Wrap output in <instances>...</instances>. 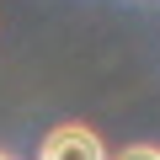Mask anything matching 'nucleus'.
<instances>
[{
  "mask_svg": "<svg viewBox=\"0 0 160 160\" xmlns=\"http://www.w3.org/2000/svg\"><path fill=\"white\" fill-rule=\"evenodd\" d=\"M0 160H11V155H0Z\"/></svg>",
  "mask_w": 160,
  "mask_h": 160,
  "instance_id": "7ed1b4c3",
  "label": "nucleus"
},
{
  "mask_svg": "<svg viewBox=\"0 0 160 160\" xmlns=\"http://www.w3.org/2000/svg\"><path fill=\"white\" fill-rule=\"evenodd\" d=\"M118 160H160V144H128Z\"/></svg>",
  "mask_w": 160,
  "mask_h": 160,
  "instance_id": "f03ea898",
  "label": "nucleus"
},
{
  "mask_svg": "<svg viewBox=\"0 0 160 160\" xmlns=\"http://www.w3.org/2000/svg\"><path fill=\"white\" fill-rule=\"evenodd\" d=\"M38 160H112V155H107V144H102L96 128H86V123H59V128H48Z\"/></svg>",
  "mask_w": 160,
  "mask_h": 160,
  "instance_id": "f257e3e1",
  "label": "nucleus"
}]
</instances>
